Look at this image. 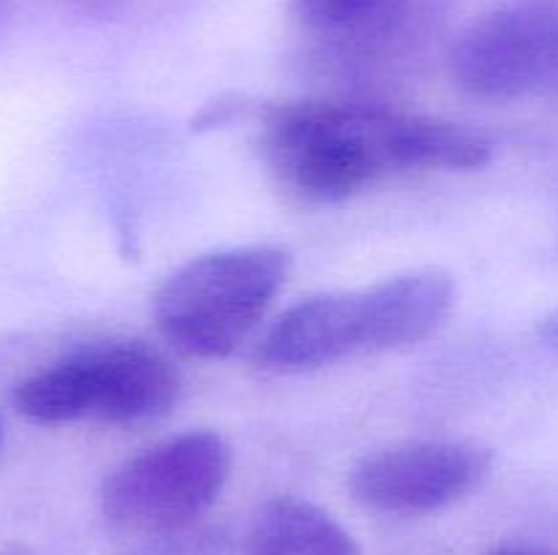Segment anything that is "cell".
I'll return each instance as SVG.
<instances>
[{
	"mask_svg": "<svg viewBox=\"0 0 558 555\" xmlns=\"http://www.w3.org/2000/svg\"><path fill=\"white\" fill-rule=\"evenodd\" d=\"M537 337L548 351H554L558 357V308L545 313L543 319L537 321Z\"/></svg>",
	"mask_w": 558,
	"mask_h": 555,
	"instance_id": "cell-12",
	"label": "cell"
},
{
	"mask_svg": "<svg viewBox=\"0 0 558 555\" xmlns=\"http://www.w3.org/2000/svg\"><path fill=\"white\" fill-rule=\"evenodd\" d=\"M180 392L178 370L142 341L82 348L22 381L16 411L36 424L93 422L145 424L163 417Z\"/></svg>",
	"mask_w": 558,
	"mask_h": 555,
	"instance_id": "cell-3",
	"label": "cell"
},
{
	"mask_svg": "<svg viewBox=\"0 0 558 555\" xmlns=\"http://www.w3.org/2000/svg\"><path fill=\"white\" fill-rule=\"evenodd\" d=\"M289 270L292 256L276 245L202 254L158 286L153 319L180 357L227 359L265 319Z\"/></svg>",
	"mask_w": 558,
	"mask_h": 555,
	"instance_id": "cell-2",
	"label": "cell"
},
{
	"mask_svg": "<svg viewBox=\"0 0 558 555\" xmlns=\"http://www.w3.org/2000/svg\"><path fill=\"white\" fill-rule=\"evenodd\" d=\"M363 354H385L428 341L456 305V281L445 270H412L360 288Z\"/></svg>",
	"mask_w": 558,
	"mask_h": 555,
	"instance_id": "cell-8",
	"label": "cell"
},
{
	"mask_svg": "<svg viewBox=\"0 0 558 555\" xmlns=\"http://www.w3.org/2000/svg\"><path fill=\"white\" fill-rule=\"evenodd\" d=\"M398 109L379 103H278L265 118V152L278 183L308 205H338L392 169L390 136Z\"/></svg>",
	"mask_w": 558,
	"mask_h": 555,
	"instance_id": "cell-1",
	"label": "cell"
},
{
	"mask_svg": "<svg viewBox=\"0 0 558 555\" xmlns=\"http://www.w3.org/2000/svg\"><path fill=\"white\" fill-rule=\"evenodd\" d=\"M412 0H292L300 30L332 47H368L396 36Z\"/></svg>",
	"mask_w": 558,
	"mask_h": 555,
	"instance_id": "cell-11",
	"label": "cell"
},
{
	"mask_svg": "<svg viewBox=\"0 0 558 555\" xmlns=\"http://www.w3.org/2000/svg\"><path fill=\"white\" fill-rule=\"evenodd\" d=\"M490 462V452L469 441H398L365 455L349 473V490L379 515H430L469 498L488 479Z\"/></svg>",
	"mask_w": 558,
	"mask_h": 555,
	"instance_id": "cell-6",
	"label": "cell"
},
{
	"mask_svg": "<svg viewBox=\"0 0 558 555\" xmlns=\"http://www.w3.org/2000/svg\"><path fill=\"white\" fill-rule=\"evenodd\" d=\"M245 555H363V550L319 504L300 495H276L251 517Z\"/></svg>",
	"mask_w": 558,
	"mask_h": 555,
	"instance_id": "cell-9",
	"label": "cell"
},
{
	"mask_svg": "<svg viewBox=\"0 0 558 555\" xmlns=\"http://www.w3.org/2000/svg\"><path fill=\"white\" fill-rule=\"evenodd\" d=\"M74 9L85 11V14H93V16H109L114 14L118 9H123L125 0H69Z\"/></svg>",
	"mask_w": 558,
	"mask_h": 555,
	"instance_id": "cell-13",
	"label": "cell"
},
{
	"mask_svg": "<svg viewBox=\"0 0 558 555\" xmlns=\"http://www.w3.org/2000/svg\"><path fill=\"white\" fill-rule=\"evenodd\" d=\"M390 152L396 172H472L490 161L494 145L461 123L398 109Z\"/></svg>",
	"mask_w": 558,
	"mask_h": 555,
	"instance_id": "cell-10",
	"label": "cell"
},
{
	"mask_svg": "<svg viewBox=\"0 0 558 555\" xmlns=\"http://www.w3.org/2000/svg\"><path fill=\"white\" fill-rule=\"evenodd\" d=\"M0 555H33L27 547H20V544H11V547L0 550Z\"/></svg>",
	"mask_w": 558,
	"mask_h": 555,
	"instance_id": "cell-15",
	"label": "cell"
},
{
	"mask_svg": "<svg viewBox=\"0 0 558 555\" xmlns=\"http://www.w3.org/2000/svg\"><path fill=\"white\" fill-rule=\"evenodd\" d=\"M0 446H3V422H0Z\"/></svg>",
	"mask_w": 558,
	"mask_h": 555,
	"instance_id": "cell-17",
	"label": "cell"
},
{
	"mask_svg": "<svg viewBox=\"0 0 558 555\" xmlns=\"http://www.w3.org/2000/svg\"><path fill=\"white\" fill-rule=\"evenodd\" d=\"M450 76L480 101L558 90V0H510L463 30Z\"/></svg>",
	"mask_w": 558,
	"mask_h": 555,
	"instance_id": "cell-5",
	"label": "cell"
},
{
	"mask_svg": "<svg viewBox=\"0 0 558 555\" xmlns=\"http://www.w3.org/2000/svg\"><path fill=\"white\" fill-rule=\"evenodd\" d=\"M229 473L227 439L216 430H185L112 468L98 504L104 520L120 531L174 533L216 504Z\"/></svg>",
	"mask_w": 558,
	"mask_h": 555,
	"instance_id": "cell-4",
	"label": "cell"
},
{
	"mask_svg": "<svg viewBox=\"0 0 558 555\" xmlns=\"http://www.w3.org/2000/svg\"><path fill=\"white\" fill-rule=\"evenodd\" d=\"M485 555H554L548 547H539L532 542H505Z\"/></svg>",
	"mask_w": 558,
	"mask_h": 555,
	"instance_id": "cell-14",
	"label": "cell"
},
{
	"mask_svg": "<svg viewBox=\"0 0 558 555\" xmlns=\"http://www.w3.org/2000/svg\"><path fill=\"white\" fill-rule=\"evenodd\" d=\"M5 11H9V3H5V0H0V27H3V22H5Z\"/></svg>",
	"mask_w": 558,
	"mask_h": 555,
	"instance_id": "cell-16",
	"label": "cell"
},
{
	"mask_svg": "<svg viewBox=\"0 0 558 555\" xmlns=\"http://www.w3.org/2000/svg\"><path fill=\"white\" fill-rule=\"evenodd\" d=\"M363 354L360 292H327L289 305L256 346V365L272 373H308Z\"/></svg>",
	"mask_w": 558,
	"mask_h": 555,
	"instance_id": "cell-7",
	"label": "cell"
}]
</instances>
